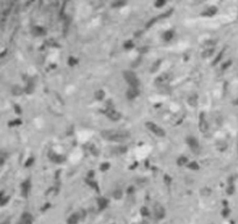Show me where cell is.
I'll return each mask as SVG.
<instances>
[{
    "label": "cell",
    "instance_id": "cell-1",
    "mask_svg": "<svg viewBox=\"0 0 238 224\" xmlns=\"http://www.w3.org/2000/svg\"><path fill=\"white\" fill-rule=\"evenodd\" d=\"M100 135L107 141L114 143H120L130 138V133L125 130H103L100 132Z\"/></svg>",
    "mask_w": 238,
    "mask_h": 224
},
{
    "label": "cell",
    "instance_id": "cell-2",
    "mask_svg": "<svg viewBox=\"0 0 238 224\" xmlns=\"http://www.w3.org/2000/svg\"><path fill=\"white\" fill-rule=\"evenodd\" d=\"M123 77L125 79V82L128 84L130 88H135V89H139V85H140V81H139L137 74L132 71V70H124L123 71Z\"/></svg>",
    "mask_w": 238,
    "mask_h": 224
},
{
    "label": "cell",
    "instance_id": "cell-3",
    "mask_svg": "<svg viewBox=\"0 0 238 224\" xmlns=\"http://www.w3.org/2000/svg\"><path fill=\"white\" fill-rule=\"evenodd\" d=\"M145 126L147 127V130L151 132V133H153L154 135H157L159 138H162V137H165L166 135L165 130H164L161 126H159L158 124L153 123V121H146Z\"/></svg>",
    "mask_w": 238,
    "mask_h": 224
},
{
    "label": "cell",
    "instance_id": "cell-4",
    "mask_svg": "<svg viewBox=\"0 0 238 224\" xmlns=\"http://www.w3.org/2000/svg\"><path fill=\"white\" fill-rule=\"evenodd\" d=\"M102 113H104L112 121H118L119 119H121V113L117 111L113 106H106L104 110H102Z\"/></svg>",
    "mask_w": 238,
    "mask_h": 224
},
{
    "label": "cell",
    "instance_id": "cell-5",
    "mask_svg": "<svg viewBox=\"0 0 238 224\" xmlns=\"http://www.w3.org/2000/svg\"><path fill=\"white\" fill-rule=\"evenodd\" d=\"M198 130L202 133H207L209 130V124L207 121L204 112H200V114H198Z\"/></svg>",
    "mask_w": 238,
    "mask_h": 224
},
{
    "label": "cell",
    "instance_id": "cell-6",
    "mask_svg": "<svg viewBox=\"0 0 238 224\" xmlns=\"http://www.w3.org/2000/svg\"><path fill=\"white\" fill-rule=\"evenodd\" d=\"M186 144L188 145V147L195 153H198L200 151V143H198L197 138H195L194 135H188L186 138Z\"/></svg>",
    "mask_w": 238,
    "mask_h": 224
},
{
    "label": "cell",
    "instance_id": "cell-7",
    "mask_svg": "<svg viewBox=\"0 0 238 224\" xmlns=\"http://www.w3.org/2000/svg\"><path fill=\"white\" fill-rule=\"evenodd\" d=\"M169 81H171V74L164 73L161 75H159L158 77L154 79V83L157 85H166V84L169 83Z\"/></svg>",
    "mask_w": 238,
    "mask_h": 224
},
{
    "label": "cell",
    "instance_id": "cell-8",
    "mask_svg": "<svg viewBox=\"0 0 238 224\" xmlns=\"http://www.w3.org/2000/svg\"><path fill=\"white\" fill-rule=\"evenodd\" d=\"M31 189H32V181H31V179H26L21 183V196L22 197H27Z\"/></svg>",
    "mask_w": 238,
    "mask_h": 224
},
{
    "label": "cell",
    "instance_id": "cell-9",
    "mask_svg": "<svg viewBox=\"0 0 238 224\" xmlns=\"http://www.w3.org/2000/svg\"><path fill=\"white\" fill-rule=\"evenodd\" d=\"M49 158H50V161H53L54 164H63L66 161V157L62 155V154H57V153H53L50 152L49 153Z\"/></svg>",
    "mask_w": 238,
    "mask_h": 224
},
{
    "label": "cell",
    "instance_id": "cell-10",
    "mask_svg": "<svg viewBox=\"0 0 238 224\" xmlns=\"http://www.w3.org/2000/svg\"><path fill=\"white\" fill-rule=\"evenodd\" d=\"M139 89H135V88H128L127 90H126V98L128 99V100H134V99L137 98L139 96Z\"/></svg>",
    "mask_w": 238,
    "mask_h": 224
},
{
    "label": "cell",
    "instance_id": "cell-11",
    "mask_svg": "<svg viewBox=\"0 0 238 224\" xmlns=\"http://www.w3.org/2000/svg\"><path fill=\"white\" fill-rule=\"evenodd\" d=\"M85 183L90 188H92L93 190L96 191L97 194H99L100 193V187H99V185H98V182L95 180V179H86L85 178Z\"/></svg>",
    "mask_w": 238,
    "mask_h": 224
},
{
    "label": "cell",
    "instance_id": "cell-12",
    "mask_svg": "<svg viewBox=\"0 0 238 224\" xmlns=\"http://www.w3.org/2000/svg\"><path fill=\"white\" fill-rule=\"evenodd\" d=\"M32 34L34 36H43L47 34V29L43 26H34L32 28Z\"/></svg>",
    "mask_w": 238,
    "mask_h": 224
},
{
    "label": "cell",
    "instance_id": "cell-13",
    "mask_svg": "<svg viewBox=\"0 0 238 224\" xmlns=\"http://www.w3.org/2000/svg\"><path fill=\"white\" fill-rule=\"evenodd\" d=\"M34 90H35V84H34L33 78H27L26 85H25V93L31 95L34 92Z\"/></svg>",
    "mask_w": 238,
    "mask_h": 224
},
{
    "label": "cell",
    "instance_id": "cell-14",
    "mask_svg": "<svg viewBox=\"0 0 238 224\" xmlns=\"http://www.w3.org/2000/svg\"><path fill=\"white\" fill-rule=\"evenodd\" d=\"M109 203H110L109 198L104 197V196H99V197L97 198V204H98L99 210H104L105 208H107Z\"/></svg>",
    "mask_w": 238,
    "mask_h": 224
},
{
    "label": "cell",
    "instance_id": "cell-15",
    "mask_svg": "<svg viewBox=\"0 0 238 224\" xmlns=\"http://www.w3.org/2000/svg\"><path fill=\"white\" fill-rule=\"evenodd\" d=\"M187 103H188V105L192 106V107L197 106V103H198V95L197 93H192V95L187 98Z\"/></svg>",
    "mask_w": 238,
    "mask_h": 224
},
{
    "label": "cell",
    "instance_id": "cell-16",
    "mask_svg": "<svg viewBox=\"0 0 238 224\" xmlns=\"http://www.w3.org/2000/svg\"><path fill=\"white\" fill-rule=\"evenodd\" d=\"M216 13H217V7L209 6V7H207L204 11L201 13V15H203V16H212V15H215Z\"/></svg>",
    "mask_w": 238,
    "mask_h": 224
},
{
    "label": "cell",
    "instance_id": "cell-17",
    "mask_svg": "<svg viewBox=\"0 0 238 224\" xmlns=\"http://www.w3.org/2000/svg\"><path fill=\"white\" fill-rule=\"evenodd\" d=\"M215 54V48H203L202 53H201V57L202 59H209L214 56Z\"/></svg>",
    "mask_w": 238,
    "mask_h": 224
},
{
    "label": "cell",
    "instance_id": "cell-18",
    "mask_svg": "<svg viewBox=\"0 0 238 224\" xmlns=\"http://www.w3.org/2000/svg\"><path fill=\"white\" fill-rule=\"evenodd\" d=\"M175 38V32L174 29H167L165 33L162 34V39L165 40L166 42H169Z\"/></svg>",
    "mask_w": 238,
    "mask_h": 224
},
{
    "label": "cell",
    "instance_id": "cell-19",
    "mask_svg": "<svg viewBox=\"0 0 238 224\" xmlns=\"http://www.w3.org/2000/svg\"><path fill=\"white\" fill-rule=\"evenodd\" d=\"M189 162H190V161H189L188 158L185 157V155H181V157H179V158L176 159V165H178L179 167H187V165H188Z\"/></svg>",
    "mask_w": 238,
    "mask_h": 224
},
{
    "label": "cell",
    "instance_id": "cell-20",
    "mask_svg": "<svg viewBox=\"0 0 238 224\" xmlns=\"http://www.w3.org/2000/svg\"><path fill=\"white\" fill-rule=\"evenodd\" d=\"M11 92L13 96H21L22 93H25V88H21L20 85H13L11 89Z\"/></svg>",
    "mask_w": 238,
    "mask_h": 224
},
{
    "label": "cell",
    "instance_id": "cell-21",
    "mask_svg": "<svg viewBox=\"0 0 238 224\" xmlns=\"http://www.w3.org/2000/svg\"><path fill=\"white\" fill-rule=\"evenodd\" d=\"M93 97H95V99H96V100L102 102L103 99L105 98V91H104L103 89H99V90H97V91H95V93H93Z\"/></svg>",
    "mask_w": 238,
    "mask_h": 224
},
{
    "label": "cell",
    "instance_id": "cell-22",
    "mask_svg": "<svg viewBox=\"0 0 238 224\" xmlns=\"http://www.w3.org/2000/svg\"><path fill=\"white\" fill-rule=\"evenodd\" d=\"M59 194V187L53 186V187H49L46 191V196H56Z\"/></svg>",
    "mask_w": 238,
    "mask_h": 224
},
{
    "label": "cell",
    "instance_id": "cell-23",
    "mask_svg": "<svg viewBox=\"0 0 238 224\" xmlns=\"http://www.w3.org/2000/svg\"><path fill=\"white\" fill-rule=\"evenodd\" d=\"M161 63H162V60H161V59H158L157 61H154V62H153V64H152V67H151V73H153V74L157 73L159 69H160Z\"/></svg>",
    "mask_w": 238,
    "mask_h": 224
},
{
    "label": "cell",
    "instance_id": "cell-24",
    "mask_svg": "<svg viewBox=\"0 0 238 224\" xmlns=\"http://www.w3.org/2000/svg\"><path fill=\"white\" fill-rule=\"evenodd\" d=\"M164 216H165V209H164L160 204H158L155 207V217L162 218Z\"/></svg>",
    "mask_w": 238,
    "mask_h": 224
},
{
    "label": "cell",
    "instance_id": "cell-25",
    "mask_svg": "<svg viewBox=\"0 0 238 224\" xmlns=\"http://www.w3.org/2000/svg\"><path fill=\"white\" fill-rule=\"evenodd\" d=\"M159 20H160V19H159V15H158V16H153V18H151V19L148 20V21H147V22L145 23V28H146V29H150L151 27L154 26V25L158 22Z\"/></svg>",
    "mask_w": 238,
    "mask_h": 224
},
{
    "label": "cell",
    "instance_id": "cell-26",
    "mask_svg": "<svg viewBox=\"0 0 238 224\" xmlns=\"http://www.w3.org/2000/svg\"><path fill=\"white\" fill-rule=\"evenodd\" d=\"M135 47V43H134V41L133 40H126L125 42H124V45H123V48L125 49V50H131Z\"/></svg>",
    "mask_w": 238,
    "mask_h": 224
},
{
    "label": "cell",
    "instance_id": "cell-27",
    "mask_svg": "<svg viewBox=\"0 0 238 224\" xmlns=\"http://www.w3.org/2000/svg\"><path fill=\"white\" fill-rule=\"evenodd\" d=\"M201 195L202 196H204V197H209L210 195L212 194V189L210 188V187H203L202 189H201Z\"/></svg>",
    "mask_w": 238,
    "mask_h": 224
},
{
    "label": "cell",
    "instance_id": "cell-28",
    "mask_svg": "<svg viewBox=\"0 0 238 224\" xmlns=\"http://www.w3.org/2000/svg\"><path fill=\"white\" fill-rule=\"evenodd\" d=\"M67 62H68V66L69 67H75V66H77V64H78L79 61L76 56H69Z\"/></svg>",
    "mask_w": 238,
    "mask_h": 224
},
{
    "label": "cell",
    "instance_id": "cell-29",
    "mask_svg": "<svg viewBox=\"0 0 238 224\" xmlns=\"http://www.w3.org/2000/svg\"><path fill=\"white\" fill-rule=\"evenodd\" d=\"M22 124V120L20 118L18 119H12V120H9L8 123H7V125L8 127H15V126H20Z\"/></svg>",
    "mask_w": 238,
    "mask_h": 224
},
{
    "label": "cell",
    "instance_id": "cell-30",
    "mask_svg": "<svg viewBox=\"0 0 238 224\" xmlns=\"http://www.w3.org/2000/svg\"><path fill=\"white\" fill-rule=\"evenodd\" d=\"M187 168L190 169V171H198V169H200V165H198L197 161H190V162L187 165Z\"/></svg>",
    "mask_w": 238,
    "mask_h": 224
},
{
    "label": "cell",
    "instance_id": "cell-31",
    "mask_svg": "<svg viewBox=\"0 0 238 224\" xmlns=\"http://www.w3.org/2000/svg\"><path fill=\"white\" fill-rule=\"evenodd\" d=\"M112 196H113V198H116V200L121 198L123 197V190H121L120 188H116V189L112 191Z\"/></svg>",
    "mask_w": 238,
    "mask_h": 224
},
{
    "label": "cell",
    "instance_id": "cell-32",
    "mask_svg": "<svg viewBox=\"0 0 238 224\" xmlns=\"http://www.w3.org/2000/svg\"><path fill=\"white\" fill-rule=\"evenodd\" d=\"M34 164H35V158H34V157H29L28 159H26L23 166H25V168H29V167H32Z\"/></svg>",
    "mask_w": 238,
    "mask_h": 224
},
{
    "label": "cell",
    "instance_id": "cell-33",
    "mask_svg": "<svg viewBox=\"0 0 238 224\" xmlns=\"http://www.w3.org/2000/svg\"><path fill=\"white\" fill-rule=\"evenodd\" d=\"M111 168V164L110 162H102L99 165V171L100 172H107Z\"/></svg>",
    "mask_w": 238,
    "mask_h": 224
},
{
    "label": "cell",
    "instance_id": "cell-34",
    "mask_svg": "<svg viewBox=\"0 0 238 224\" xmlns=\"http://www.w3.org/2000/svg\"><path fill=\"white\" fill-rule=\"evenodd\" d=\"M173 8H169L168 11H166V12H164V13H161L160 15H159V19H166V18H169L171 15L173 14Z\"/></svg>",
    "mask_w": 238,
    "mask_h": 224
},
{
    "label": "cell",
    "instance_id": "cell-35",
    "mask_svg": "<svg viewBox=\"0 0 238 224\" xmlns=\"http://www.w3.org/2000/svg\"><path fill=\"white\" fill-rule=\"evenodd\" d=\"M222 57H223V52H221V53H218L217 55H216V57L212 60V66L215 67V66H217L218 63L221 62V60H222Z\"/></svg>",
    "mask_w": 238,
    "mask_h": 224
},
{
    "label": "cell",
    "instance_id": "cell-36",
    "mask_svg": "<svg viewBox=\"0 0 238 224\" xmlns=\"http://www.w3.org/2000/svg\"><path fill=\"white\" fill-rule=\"evenodd\" d=\"M164 182H165V185L167 186V187H169L173 182L172 176H171L169 174H165V175H164Z\"/></svg>",
    "mask_w": 238,
    "mask_h": 224
},
{
    "label": "cell",
    "instance_id": "cell-37",
    "mask_svg": "<svg viewBox=\"0 0 238 224\" xmlns=\"http://www.w3.org/2000/svg\"><path fill=\"white\" fill-rule=\"evenodd\" d=\"M78 221V215L77 214H73L70 217L68 218V223L69 224H76Z\"/></svg>",
    "mask_w": 238,
    "mask_h": 224
},
{
    "label": "cell",
    "instance_id": "cell-38",
    "mask_svg": "<svg viewBox=\"0 0 238 224\" xmlns=\"http://www.w3.org/2000/svg\"><path fill=\"white\" fill-rule=\"evenodd\" d=\"M126 5V2L125 1H113L112 4H111V6L113 7V8H119V7H123V6H125Z\"/></svg>",
    "mask_w": 238,
    "mask_h": 224
},
{
    "label": "cell",
    "instance_id": "cell-39",
    "mask_svg": "<svg viewBox=\"0 0 238 224\" xmlns=\"http://www.w3.org/2000/svg\"><path fill=\"white\" fill-rule=\"evenodd\" d=\"M216 147H217L218 151H222V152H223V151H225V148L228 147V145H226V143H224V141H222V143L219 141Z\"/></svg>",
    "mask_w": 238,
    "mask_h": 224
},
{
    "label": "cell",
    "instance_id": "cell-40",
    "mask_svg": "<svg viewBox=\"0 0 238 224\" xmlns=\"http://www.w3.org/2000/svg\"><path fill=\"white\" fill-rule=\"evenodd\" d=\"M167 4L166 2V0H157L155 2H154V6L157 7V8H161V7H164Z\"/></svg>",
    "mask_w": 238,
    "mask_h": 224
},
{
    "label": "cell",
    "instance_id": "cell-41",
    "mask_svg": "<svg viewBox=\"0 0 238 224\" xmlns=\"http://www.w3.org/2000/svg\"><path fill=\"white\" fill-rule=\"evenodd\" d=\"M150 50V48H148V46H141V47H139L138 48V52H139V54H146L147 52Z\"/></svg>",
    "mask_w": 238,
    "mask_h": 224
},
{
    "label": "cell",
    "instance_id": "cell-42",
    "mask_svg": "<svg viewBox=\"0 0 238 224\" xmlns=\"http://www.w3.org/2000/svg\"><path fill=\"white\" fill-rule=\"evenodd\" d=\"M233 193H235V186L229 185L226 187V194H228V195H232Z\"/></svg>",
    "mask_w": 238,
    "mask_h": 224
},
{
    "label": "cell",
    "instance_id": "cell-43",
    "mask_svg": "<svg viewBox=\"0 0 238 224\" xmlns=\"http://www.w3.org/2000/svg\"><path fill=\"white\" fill-rule=\"evenodd\" d=\"M231 63H232V61H230V60H229V61H226V62H224V63H223V64L221 66V69H222V70H225V69H228L229 67L231 66Z\"/></svg>",
    "mask_w": 238,
    "mask_h": 224
},
{
    "label": "cell",
    "instance_id": "cell-44",
    "mask_svg": "<svg viewBox=\"0 0 238 224\" xmlns=\"http://www.w3.org/2000/svg\"><path fill=\"white\" fill-rule=\"evenodd\" d=\"M140 212H141L142 216H148V215H150V210L147 209V207H142V208L140 209Z\"/></svg>",
    "mask_w": 238,
    "mask_h": 224
},
{
    "label": "cell",
    "instance_id": "cell-45",
    "mask_svg": "<svg viewBox=\"0 0 238 224\" xmlns=\"http://www.w3.org/2000/svg\"><path fill=\"white\" fill-rule=\"evenodd\" d=\"M14 111H15L16 114H21V113H22V109H21V106H20L19 104H15V105H14Z\"/></svg>",
    "mask_w": 238,
    "mask_h": 224
},
{
    "label": "cell",
    "instance_id": "cell-46",
    "mask_svg": "<svg viewBox=\"0 0 238 224\" xmlns=\"http://www.w3.org/2000/svg\"><path fill=\"white\" fill-rule=\"evenodd\" d=\"M134 190H135V187H134V186H130V187L126 189V193H127L128 195H132L133 193H134Z\"/></svg>",
    "mask_w": 238,
    "mask_h": 224
},
{
    "label": "cell",
    "instance_id": "cell-47",
    "mask_svg": "<svg viewBox=\"0 0 238 224\" xmlns=\"http://www.w3.org/2000/svg\"><path fill=\"white\" fill-rule=\"evenodd\" d=\"M6 157H7V155L5 154V153H4V151H1V157H0V159H1V160H0V164H1V166L5 164V159H6Z\"/></svg>",
    "mask_w": 238,
    "mask_h": 224
},
{
    "label": "cell",
    "instance_id": "cell-48",
    "mask_svg": "<svg viewBox=\"0 0 238 224\" xmlns=\"http://www.w3.org/2000/svg\"><path fill=\"white\" fill-rule=\"evenodd\" d=\"M86 179H95V171H89L86 174Z\"/></svg>",
    "mask_w": 238,
    "mask_h": 224
},
{
    "label": "cell",
    "instance_id": "cell-49",
    "mask_svg": "<svg viewBox=\"0 0 238 224\" xmlns=\"http://www.w3.org/2000/svg\"><path fill=\"white\" fill-rule=\"evenodd\" d=\"M90 152H92V154L93 155H98V151L96 150V147L93 145H91L90 146Z\"/></svg>",
    "mask_w": 238,
    "mask_h": 224
},
{
    "label": "cell",
    "instance_id": "cell-50",
    "mask_svg": "<svg viewBox=\"0 0 238 224\" xmlns=\"http://www.w3.org/2000/svg\"><path fill=\"white\" fill-rule=\"evenodd\" d=\"M126 151H127V147H125V146L118 148V153H126Z\"/></svg>",
    "mask_w": 238,
    "mask_h": 224
},
{
    "label": "cell",
    "instance_id": "cell-51",
    "mask_svg": "<svg viewBox=\"0 0 238 224\" xmlns=\"http://www.w3.org/2000/svg\"><path fill=\"white\" fill-rule=\"evenodd\" d=\"M48 208H50V203H46V204H43V207L41 208V210L43 211V210H47Z\"/></svg>",
    "mask_w": 238,
    "mask_h": 224
},
{
    "label": "cell",
    "instance_id": "cell-52",
    "mask_svg": "<svg viewBox=\"0 0 238 224\" xmlns=\"http://www.w3.org/2000/svg\"><path fill=\"white\" fill-rule=\"evenodd\" d=\"M229 212H230V210H229L228 208H224V209H223V212H222V214H223L224 216H228V214H229Z\"/></svg>",
    "mask_w": 238,
    "mask_h": 224
},
{
    "label": "cell",
    "instance_id": "cell-53",
    "mask_svg": "<svg viewBox=\"0 0 238 224\" xmlns=\"http://www.w3.org/2000/svg\"><path fill=\"white\" fill-rule=\"evenodd\" d=\"M236 104H237V105H238V99H237V100H236Z\"/></svg>",
    "mask_w": 238,
    "mask_h": 224
}]
</instances>
